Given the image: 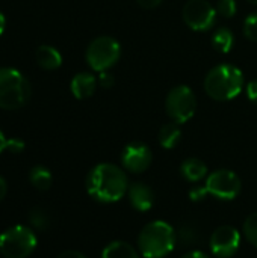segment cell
Returning <instances> with one entry per match:
<instances>
[{
  "label": "cell",
  "mask_w": 257,
  "mask_h": 258,
  "mask_svg": "<svg viewBox=\"0 0 257 258\" xmlns=\"http://www.w3.org/2000/svg\"><path fill=\"white\" fill-rule=\"evenodd\" d=\"M247 95L253 103L257 104V80H253L247 85Z\"/></svg>",
  "instance_id": "obj_28"
},
{
  "label": "cell",
  "mask_w": 257,
  "mask_h": 258,
  "mask_svg": "<svg viewBox=\"0 0 257 258\" xmlns=\"http://www.w3.org/2000/svg\"><path fill=\"white\" fill-rule=\"evenodd\" d=\"M182 258H209L204 252H201V251H191V252H188V254H185Z\"/></svg>",
  "instance_id": "obj_31"
},
{
  "label": "cell",
  "mask_w": 257,
  "mask_h": 258,
  "mask_svg": "<svg viewBox=\"0 0 257 258\" xmlns=\"http://www.w3.org/2000/svg\"><path fill=\"white\" fill-rule=\"evenodd\" d=\"M153 160L151 150L142 142H132L126 145L121 153V163L123 168L132 174H142L145 172Z\"/></svg>",
  "instance_id": "obj_11"
},
{
  "label": "cell",
  "mask_w": 257,
  "mask_h": 258,
  "mask_svg": "<svg viewBox=\"0 0 257 258\" xmlns=\"http://www.w3.org/2000/svg\"><path fill=\"white\" fill-rule=\"evenodd\" d=\"M244 236L245 239L257 248V212L251 213L244 222Z\"/></svg>",
  "instance_id": "obj_22"
},
{
  "label": "cell",
  "mask_w": 257,
  "mask_h": 258,
  "mask_svg": "<svg viewBox=\"0 0 257 258\" xmlns=\"http://www.w3.org/2000/svg\"><path fill=\"white\" fill-rule=\"evenodd\" d=\"M136 2H138L139 6L144 8V9H153V8H156V6H159L162 0H136Z\"/></svg>",
  "instance_id": "obj_29"
},
{
  "label": "cell",
  "mask_w": 257,
  "mask_h": 258,
  "mask_svg": "<svg viewBox=\"0 0 257 258\" xmlns=\"http://www.w3.org/2000/svg\"><path fill=\"white\" fill-rule=\"evenodd\" d=\"M29 221L32 224V227H35L36 230L39 231H45L50 225V219H48V215L45 213V210L42 209H33L29 215Z\"/></svg>",
  "instance_id": "obj_21"
},
{
  "label": "cell",
  "mask_w": 257,
  "mask_h": 258,
  "mask_svg": "<svg viewBox=\"0 0 257 258\" xmlns=\"http://www.w3.org/2000/svg\"><path fill=\"white\" fill-rule=\"evenodd\" d=\"M208 194L221 201H233L242 189L239 177L229 169H220L212 172L206 180Z\"/></svg>",
  "instance_id": "obj_8"
},
{
  "label": "cell",
  "mask_w": 257,
  "mask_h": 258,
  "mask_svg": "<svg viewBox=\"0 0 257 258\" xmlns=\"http://www.w3.org/2000/svg\"><path fill=\"white\" fill-rule=\"evenodd\" d=\"M36 62L44 70H56L62 63V56L55 47L41 45L36 50Z\"/></svg>",
  "instance_id": "obj_15"
},
{
  "label": "cell",
  "mask_w": 257,
  "mask_h": 258,
  "mask_svg": "<svg viewBox=\"0 0 257 258\" xmlns=\"http://www.w3.org/2000/svg\"><path fill=\"white\" fill-rule=\"evenodd\" d=\"M180 172L183 175V178H186L191 183H197L201 181L206 175H208V166L203 160L191 157L186 159L182 166H180Z\"/></svg>",
  "instance_id": "obj_14"
},
{
  "label": "cell",
  "mask_w": 257,
  "mask_h": 258,
  "mask_svg": "<svg viewBox=\"0 0 257 258\" xmlns=\"http://www.w3.org/2000/svg\"><path fill=\"white\" fill-rule=\"evenodd\" d=\"M29 80L14 68H0V109L17 110L30 98Z\"/></svg>",
  "instance_id": "obj_4"
},
{
  "label": "cell",
  "mask_w": 257,
  "mask_h": 258,
  "mask_svg": "<svg viewBox=\"0 0 257 258\" xmlns=\"http://www.w3.org/2000/svg\"><path fill=\"white\" fill-rule=\"evenodd\" d=\"M29 180L32 186L38 190H48L52 186V174L44 166H35L32 168L29 174Z\"/></svg>",
  "instance_id": "obj_19"
},
{
  "label": "cell",
  "mask_w": 257,
  "mask_h": 258,
  "mask_svg": "<svg viewBox=\"0 0 257 258\" xmlns=\"http://www.w3.org/2000/svg\"><path fill=\"white\" fill-rule=\"evenodd\" d=\"M176 245V231L165 221L147 224L138 236V249L144 258H165Z\"/></svg>",
  "instance_id": "obj_2"
},
{
  "label": "cell",
  "mask_w": 257,
  "mask_h": 258,
  "mask_svg": "<svg viewBox=\"0 0 257 258\" xmlns=\"http://www.w3.org/2000/svg\"><path fill=\"white\" fill-rule=\"evenodd\" d=\"M165 109H167L168 116L174 122L183 124L189 121L194 116L195 109H197V100H195L192 89L185 85H179L173 88L167 97Z\"/></svg>",
  "instance_id": "obj_7"
},
{
  "label": "cell",
  "mask_w": 257,
  "mask_h": 258,
  "mask_svg": "<svg viewBox=\"0 0 257 258\" xmlns=\"http://www.w3.org/2000/svg\"><path fill=\"white\" fill-rule=\"evenodd\" d=\"M248 3H253V5H257V0H247Z\"/></svg>",
  "instance_id": "obj_35"
},
{
  "label": "cell",
  "mask_w": 257,
  "mask_h": 258,
  "mask_svg": "<svg viewBox=\"0 0 257 258\" xmlns=\"http://www.w3.org/2000/svg\"><path fill=\"white\" fill-rule=\"evenodd\" d=\"M36 248V236L29 227L15 225L0 234V254L5 258H27Z\"/></svg>",
  "instance_id": "obj_5"
},
{
  "label": "cell",
  "mask_w": 257,
  "mask_h": 258,
  "mask_svg": "<svg viewBox=\"0 0 257 258\" xmlns=\"http://www.w3.org/2000/svg\"><path fill=\"white\" fill-rule=\"evenodd\" d=\"M98 80H100V85H101L103 88H111V86L114 85V82H115L114 76H112L111 73H108V71H103V73H100V77H98Z\"/></svg>",
  "instance_id": "obj_27"
},
{
  "label": "cell",
  "mask_w": 257,
  "mask_h": 258,
  "mask_svg": "<svg viewBox=\"0 0 257 258\" xmlns=\"http://www.w3.org/2000/svg\"><path fill=\"white\" fill-rule=\"evenodd\" d=\"M206 195H209L206 186H197V187H192V189L189 190V198H191V201H194V203L203 201V200L206 198Z\"/></svg>",
  "instance_id": "obj_25"
},
{
  "label": "cell",
  "mask_w": 257,
  "mask_h": 258,
  "mask_svg": "<svg viewBox=\"0 0 257 258\" xmlns=\"http://www.w3.org/2000/svg\"><path fill=\"white\" fill-rule=\"evenodd\" d=\"M56 258H86L83 254L77 252V251H64L61 252Z\"/></svg>",
  "instance_id": "obj_30"
},
{
  "label": "cell",
  "mask_w": 257,
  "mask_h": 258,
  "mask_svg": "<svg viewBox=\"0 0 257 258\" xmlns=\"http://www.w3.org/2000/svg\"><path fill=\"white\" fill-rule=\"evenodd\" d=\"M86 190L89 197L103 204L120 201L129 190V181L124 171L112 163L94 166L86 177Z\"/></svg>",
  "instance_id": "obj_1"
},
{
  "label": "cell",
  "mask_w": 257,
  "mask_h": 258,
  "mask_svg": "<svg viewBox=\"0 0 257 258\" xmlns=\"http://www.w3.org/2000/svg\"><path fill=\"white\" fill-rule=\"evenodd\" d=\"M238 11V5L236 0H220L217 5V12L226 18H230L236 14Z\"/></svg>",
  "instance_id": "obj_24"
},
{
  "label": "cell",
  "mask_w": 257,
  "mask_h": 258,
  "mask_svg": "<svg viewBox=\"0 0 257 258\" xmlns=\"http://www.w3.org/2000/svg\"><path fill=\"white\" fill-rule=\"evenodd\" d=\"M6 190H8V186H6V181L0 177V201L5 198L6 195Z\"/></svg>",
  "instance_id": "obj_32"
},
{
  "label": "cell",
  "mask_w": 257,
  "mask_h": 258,
  "mask_svg": "<svg viewBox=\"0 0 257 258\" xmlns=\"http://www.w3.org/2000/svg\"><path fill=\"white\" fill-rule=\"evenodd\" d=\"M97 86V79L91 73H79L71 80V92L77 100L89 98Z\"/></svg>",
  "instance_id": "obj_13"
},
{
  "label": "cell",
  "mask_w": 257,
  "mask_h": 258,
  "mask_svg": "<svg viewBox=\"0 0 257 258\" xmlns=\"http://www.w3.org/2000/svg\"><path fill=\"white\" fill-rule=\"evenodd\" d=\"M244 33L250 41H257V11L250 14L244 21Z\"/></svg>",
  "instance_id": "obj_23"
},
{
  "label": "cell",
  "mask_w": 257,
  "mask_h": 258,
  "mask_svg": "<svg viewBox=\"0 0 257 258\" xmlns=\"http://www.w3.org/2000/svg\"><path fill=\"white\" fill-rule=\"evenodd\" d=\"M176 237H177V243L183 246H192L198 243V233L194 227L189 225L180 227L179 231H176Z\"/></svg>",
  "instance_id": "obj_20"
},
{
  "label": "cell",
  "mask_w": 257,
  "mask_h": 258,
  "mask_svg": "<svg viewBox=\"0 0 257 258\" xmlns=\"http://www.w3.org/2000/svg\"><path fill=\"white\" fill-rule=\"evenodd\" d=\"M6 145H8V139L5 138V135L0 132V153H3L6 150Z\"/></svg>",
  "instance_id": "obj_33"
},
{
  "label": "cell",
  "mask_w": 257,
  "mask_h": 258,
  "mask_svg": "<svg viewBox=\"0 0 257 258\" xmlns=\"http://www.w3.org/2000/svg\"><path fill=\"white\" fill-rule=\"evenodd\" d=\"M233 42H235L233 33L227 27L218 29L212 36V47L220 53H229L233 47Z\"/></svg>",
  "instance_id": "obj_18"
},
{
  "label": "cell",
  "mask_w": 257,
  "mask_h": 258,
  "mask_svg": "<svg viewBox=\"0 0 257 258\" xmlns=\"http://www.w3.org/2000/svg\"><path fill=\"white\" fill-rule=\"evenodd\" d=\"M180 138H182V132H180L177 122L165 124V125L159 130V144H161L164 148H167V150L174 148V147L180 142Z\"/></svg>",
  "instance_id": "obj_17"
},
{
  "label": "cell",
  "mask_w": 257,
  "mask_h": 258,
  "mask_svg": "<svg viewBox=\"0 0 257 258\" xmlns=\"http://www.w3.org/2000/svg\"><path fill=\"white\" fill-rule=\"evenodd\" d=\"M101 258H139V254L130 243L117 240L103 249Z\"/></svg>",
  "instance_id": "obj_16"
},
{
  "label": "cell",
  "mask_w": 257,
  "mask_h": 258,
  "mask_svg": "<svg viewBox=\"0 0 257 258\" xmlns=\"http://www.w3.org/2000/svg\"><path fill=\"white\" fill-rule=\"evenodd\" d=\"M129 201L138 212H148L155 204V194L150 186L144 183H133L127 190Z\"/></svg>",
  "instance_id": "obj_12"
},
{
  "label": "cell",
  "mask_w": 257,
  "mask_h": 258,
  "mask_svg": "<svg viewBox=\"0 0 257 258\" xmlns=\"http://www.w3.org/2000/svg\"><path fill=\"white\" fill-rule=\"evenodd\" d=\"M209 246L217 258L233 257L241 246V234L232 225H221L212 233Z\"/></svg>",
  "instance_id": "obj_10"
},
{
  "label": "cell",
  "mask_w": 257,
  "mask_h": 258,
  "mask_svg": "<svg viewBox=\"0 0 257 258\" xmlns=\"http://www.w3.org/2000/svg\"><path fill=\"white\" fill-rule=\"evenodd\" d=\"M244 86L242 71L230 63H221L214 67L206 79L204 89L208 95L217 101H229L239 95Z\"/></svg>",
  "instance_id": "obj_3"
},
{
  "label": "cell",
  "mask_w": 257,
  "mask_h": 258,
  "mask_svg": "<svg viewBox=\"0 0 257 258\" xmlns=\"http://www.w3.org/2000/svg\"><path fill=\"white\" fill-rule=\"evenodd\" d=\"M120 54L121 47L117 39L111 36H98L88 45L86 62L94 71L103 73L117 63Z\"/></svg>",
  "instance_id": "obj_6"
},
{
  "label": "cell",
  "mask_w": 257,
  "mask_h": 258,
  "mask_svg": "<svg viewBox=\"0 0 257 258\" xmlns=\"http://www.w3.org/2000/svg\"><path fill=\"white\" fill-rule=\"evenodd\" d=\"M182 15L188 27L195 32H204L215 24L217 9L208 0H188Z\"/></svg>",
  "instance_id": "obj_9"
},
{
  "label": "cell",
  "mask_w": 257,
  "mask_h": 258,
  "mask_svg": "<svg viewBox=\"0 0 257 258\" xmlns=\"http://www.w3.org/2000/svg\"><path fill=\"white\" fill-rule=\"evenodd\" d=\"M5 24H6V20H5V15L0 12V35L3 33V30H5Z\"/></svg>",
  "instance_id": "obj_34"
},
{
  "label": "cell",
  "mask_w": 257,
  "mask_h": 258,
  "mask_svg": "<svg viewBox=\"0 0 257 258\" xmlns=\"http://www.w3.org/2000/svg\"><path fill=\"white\" fill-rule=\"evenodd\" d=\"M6 150L17 154V153H21L24 150V142L20 141V139H8V145H6Z\"/></svg>",
  "instance_id": "obj_26"
}]
</instances>
